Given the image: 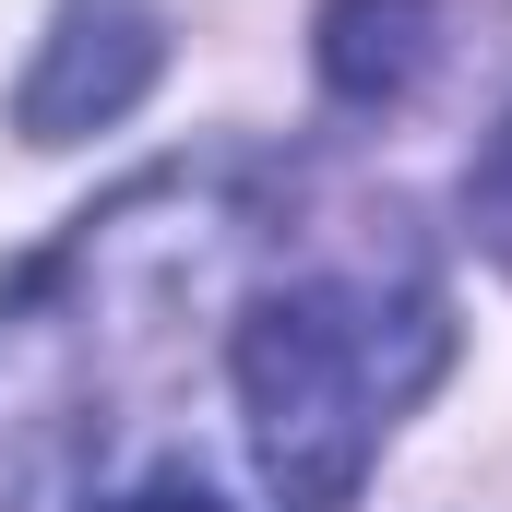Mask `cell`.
<instances>
[{
  "instance_id": "277c9868",
  "label": "cell",
  "mask_w": 512,
  "mask_h": 512,
  "mask_svg": "<svg viewBox=\"0 0 512 512\" xmlns=\"http://www.w3.org/2000/svg\"><path fill=\"white\" fill-rule=\"evenodd\" d=\"M441 48V12L429 0H334L322 12V84L346 108H393Z\"/></svg>"
},
{
  "instance_id": "7a4b0ae2",
  "label": "cell",
  "mask_w": 512,
  "mask_h": 512,
  "mask_svg": "<svg viewBox=\"0 0 512 512\" xmlns=\"http://www.w3.org/2000/svg\"><path fill=\"white\" fill-rule=\"evenodd\" d=\"M441 358H453V310L393 203L358 239L251 286V310L227 334V382L251 417L262 489L286 512H346L358 477L382 465V429L441 382Z\"/></svg>"
},
{
  "instance_id": "5b68a950",
  "label": "cell",
  "mask_w": 512,
  "mask_h": 512,
  "mask_svg": "<svg viewBox=\"0 0 512 512\" xmlns=\"http://www.w3.org/2000/svg\"><path fill=\"white\" fill-rule=\"evenodd\" d=\"M465 227H477V251L512 262V120L489 131V155L465 167Z\"/></svg>"
},
{
  "instance_id": "6da1fadb",
  "label": "cell",
  "mask_w": 512,
  "mask_h": 512,
  "mask_svg": "<svg viewBox=\"0 0 512 512\" xmlns=\"http://www.w3.org/2000/svg\"><path fill=\"white\" fill-rule=\"evenodd\" d=\"M286 239L274 227V179L251 155H203V167H155L120 203H96L60 251L0 298V501L60 465L96 417L108 382L155 370L191 298H227V274Z\"/></svg>"
},
{
  "instance_id": "3957f363",
  "label": "cell",
  "mask_w": 512,
  "mask_h": 512,
  "mask_svg": "<svg viewBox=\"0 0 512 512\" xmlns=\"http://www.w3.org/2000/svg\"><path fill=\"white\" fill-rule=\"evenodd\" d=\"M155 72H167V24H155V0H60L48 36H36V72H24L12 120L36 131V143L108 131L120 108H143Z\"/></svg>"
},
{
  "instance_id": "8992f818",
  "label": "cell",
  "mask_w": 512,
  "mask_h": 512,
  "mask_svg": "<svg viewBox=\"0 0 512 512\" xmlns=\"http://www.w3.org/2000/svg\"><path fill=\"white\" fill-rule=\"evenodd\" d=\"M84 512H227L203 477H131V489H108V501H84Z\"/></svg>"
}]
</instances>
